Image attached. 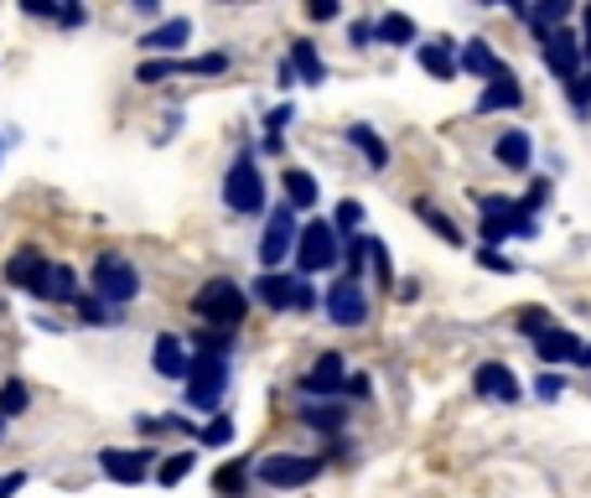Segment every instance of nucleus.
I'll return each instance as SVG.
<instances>
[{
	"label": "nucleus",
	"instance_id": "nucleus-1",
	"mask_svg": "<svg viewBox=\"0 0 591 498\" xmlns=\"http://www.w3.org/2000/svg\"><path fill=\"white\" fill-rule=\"evenodd\" d=\"M192 311H197L208 328L234 332L239 322H244V311H249V291H244L239 281H229V276H214V281L192 296Z\"/></svg>",
	"mask_w": 591,
	"mask_h": 498
},
{
	"label": "nucleus",
	"instance_id": "nucleus-2",
	"mask_svg": "<svg viewBox=\"0 0 591 498\" xmlns=\"http://www.w3.org/2000/svg\"><path fill=\"white\" fill-rule=\"evenodd\" d=\"M141 296V270L125 260V255H115V250H104L94 260V302H104V307H130Z\"/></svg>",
	"mask_w": 591,
	"mask_h": 498
},
{
	"label": "nucleus",
	"instance_id": "nucleus-3",
	"mask_svg": "<svg viewBox=\"0 0 591 498\" xmlns=\"http://www.w3.org/2000/svg\"><path fill=\"white\" fill-rule=\"evenodd\" d=\"M296 265H301V276H322V270H337L343 265V239L332 234L327 218H311L307 229H296Z\"/></svg>",
	"mask_w": 591,
	"mask_h": 498
},
{
	"label": "nucleus",
	"instance_id": "nucleus-4",
	"mask_svg": "<svg viewBox=\"0 0 591 498\" xmlns=\"http://www.w3.org/2000/svg\"><path fill=\"white\" fill-rule=\"evenodd\" d=\"M188 405L192 410H218L223 390H229V358H197L188 354Z\"/></svg>",
	"mask_w": 591,
	"mask_h": 498
},
{
	"label": "nucleus",
	"instance_id": "nucleus-5",
	"mask_svg": "<svg viewBox=\"0 0 591 498\" xmlns=\"http://www.w3.org/2000/svg\"><path fill=\"white\" fill-rule=\"evenodd\" d=\"M223 203H229L234 214H244V218L265 214V177H260V166L249 162V156H239V162L229 166V177H223Z\"/></svg>",
	"mask_w": 591,
	"mask_h": 498
},
{
	"label": "nucleus",
	"instance_id": "nucleus-6",
	"mask_svg": "<svg viewBox=\"0 0 591 498\" xmlns=\"http://www.w3.org/2000/svg\"><path fill=\"white\" fill-rule=\"evenodd\" d=\"M317 473H322V462H317V457H301V451H270V457L255 462V477L270 483V488H301V483H311Z\"/></svg>",
	"mask_w": 591,
	"mask_h": 498
},
{
	"label": "nucleus",
	"instance_id": "nucleus-7",
	"mask_svg": "<svg viewBox=\"0 0 591 498\" xmlns=\"http://www.w3.org/2000/svg\"><path fill=\"white\" fill-rule=\"evenodd\" d=\"M291 250H296V214L281 203V208H270L265 234H260V270L265 276H275V265L291 260Z\"/></svg>",
	"mask_w": 591,
	"mask_h": 498
},
{
	"label": "nucleus",
	"instance_id": "nucleus-8",
	"mask_svg": "<svg viewBox=\"0 0 591 498\" xmlns=\"http://www.w3.org/2000/svg\"><path fill=\"white\" fill-rule=\"evenodd\" d=\"M540 58H544V68L555 73L561 84H570V78H581V73H587V68H581V63H587V58H581V37H576L570 26L540 37Z\"/></svg>",
	"mask_w": 591,
	"mask_h": 498
},
{
	"label": "nucleus",
	"instance_id": "nucleus-9",
	"mask_svg": "<svg viewBox=\"0 0 591 498\" xmlns=\"http://www.w3.org/2000/svg\"><path fill=\"white\" fill-rule=\"evenodd\" d=\"M327 317L337 322V328H363L369 322V291H363V281H343L327 285Z\"/></svg>",
	"mask_w": 591,
	"mask_h": 498
},
{
	"label": "nucleus",
	"instance_id": "nucleus-10",
	"mask_svg": "<svg viewBox=\"0 0 591 498\" xmlns=\"http://www.w3.org/2000/svg\"><path fill=\"white\" fill-rule=\"evenodd\" d=\"M99 473L110 483H145L156 473V451H125V447H104L99 451Z\"/></svg>",
	"mask_w": 591,
	"mask_h": 498
},
{
	"label": "nucleus",
	"instance_id": "nucleus-11",
	"mask_svg": "<svg viewBox=\"0 0 591 498\" xmlns=\"http://www.w3.org/2000/svg\"><path fill=\"white\" fill-rule=\"evenodd\" d=\"M473 390L477 400H498V405H519L524 400V384L509 363H477L473 369Z\"/></svg>",
	"mask_w": 591,
	"mask_h": 498
},
{
	"label": "nucleus",
	"instance_id": "nucleus-12",
	"mask_svg": "<svg viewBox=\"0 0 591 498\" xmlns=\"http://www.w3.org/2000/svg\"><path fill=\"white\" fill-rule=\"evenodd\" d=\"M229 68V52H208V58H156V63H141V73H136V84H162V78H177V73H223Z\"/></svg>",
	"mask_w": 591,
	"mask_h": 498
},
{
	"label": "nucleus",
	"instance_id": "nucleus-13",
	"mask_svg": "<svg viewBox=\"0 0 591 498\" xmlns=\"http://www.w3.org/2000/svg\"><path fill=\"white\" fill-rule=\"evenodd\" d=\"M348 384V363H343V354H322L317 363H311L307 374H301V395H337Z\"/></svg>",
	"mask_w": 591,
	"mask_h": 498
},
{
	"label": "nucleus",
	"instance_id": "nucleus-14",
	"mask_svg": "<svg viewBox=\"0 0 591 498\" xmlns=\"http://www.w3.org/2000/svg\"><path fill=\"white\" fill-rule=\"evenodd\" d=\"M457 73H473L483 84H493V78L509 73V63H503L488 42H457Z\"/></svg>",
	"mask_w": 591,
	"mask_h": 498
},
{
	"label": "nucleus",
	"instance_id": "nucleus-15",
	"mask_svg": "<svg viewBox=\"0 0 591 498\" xmlns=\"http://www.w3.org/2000/svg\"><path fill=\"white\" fill-rule=\"evenodd\" d=\"M535 354H540L544 363H576V358H581V332L550 322V328L535 337Z\"/></svg>",
	"mask_w": 591,
	"mask_h": 498
},
{
	"label": "nucleus",
	"instance_id": "nucleus-16",
	"mask_svg": "<svg viewBox=\"0 0 591 498\" xmlns=\"http://www.w3.org/2000/svg\"><path fill=\"white\" fill-rule=\"evenodd\" d=\"M281 188H285V208H291V214H311V208H317V197H322L317 177H311V171H301V166H285V171H281Z\"/></svg>",
	"mask_w": 591,
	"mask_h": 498
},
{
	"label": "nucleus",
	"instance_id": "nucleus-17",
	"mask_svg": "<svg viewBox=\"0 0 591 498\" xmlns=\"http://www.w3.org/2000/svg\"><path fill=\"white\" fill-rule=\"evenodd\" d=\"M151 363H156L162 380H188V348H182V337H177V332H162L156 348H151Z\"/></svg>",
	"mask_w": 591,
	"mask_h": 498
},
{
	"label": "nucleus",
	"instance_id": "nucleus-18",
	"mask_svg": "<svg viewBox=\"0 0 591 498\" xmlns=\"http://www.w3.org/2000/svg\"><path fill=\"white\" fill-rule=\"evenodd\" d=\"M524 104V89L514 73H503V78H493L483 94H477V115H498V110H519Z\"/></svg>",
	"mask_w": 591,
	"mask_h": 498
},
{
	"label": "nucleus",
	"instance_id": "nucleus-19",
	"mask_svg": "<svg viewBox=\"0 0 591 498\" xmlns=\"http://www.w3.org/2000/svg\"><path fill=\"white\" fill-rule=\"evenodd\" d=\"M188 42H192V22H188V16H171V22L151 26V31L141 37L145 52H182Z\"/></svg>",
	"mask_w": 591,
	"mask_h": 498
},
{
	"label": "nucleus",
	"instance_id": "nucleus-20",
	"mask_svg": "<svg viewBox=\"0 0 591 498\" xmlns=\"http://www.w3.org/2000/svg\"><path fill=\"white\" fill-rule=\"evenodd\" d=\"M493 156H498V166H509V171H529V166H535V141H529L524 130H503L493 141Z\"/></svg>",
	"mask_w": 591,
	"mask_h": 498
},
{
	"label": "nucleus",
	"instance_id": "nucleus-21",
	"mask_svg": "<svg viewBox=\"0 0 591 498\" xmlns=\"http://www.w3.org/2000/svg\"><path fill=\"white\" fill-rule=\"evenodd\" d=\"M31 296H42V302H78L83 291H78V276H73L68 265H48L42 281L31 285Z\"/></svg>",
	"mask_w": 591,
	"mask_h": 498
},
{
	"label": "nucleus",
	"instance_id": "nucleus-22",
	"mask_svg": "<svg viewBox=\"0 0 591 498\" xmlns=\"http://www.w3.org/2000/svg\"><path fill=\"white\" fill-rule=\"evenodd\" d=\"M421 31H415V22L404 16V11H384L374 22V48H410Z\"/></svg>",
	"mask_w": 591,
	"mask_h": 498
},
{
	"label": "nucleus",
	"instance_id": "nucleus-23",
	"mask_svg": "<svg viewBox=\"0 0 591 498\" xmlns=\"http://www.w3.org/2000/svg\"><path fill=\"white\" fill-rule=\"evenodd\" d=\"M415 58H421V68H426L431 78H441V84H447V78H457V42H451V37L421 42V52H415Z\"/></svg>",
	"mask_w": 591,
	"mask_h": 498
},
{
	"label": "nucleus",
	"instance_id": "nucleus-24",
	"mask_svg": "<svg viewBox=\"0 0 591 498\" xmlns=\"http://www.w3.org/2000/svg\"><path fill=\"white\" fill-rule=\"evenodd\" d=\"M291 73L301 78V84H327V63H322V52H317V42H291Z\"/></svg>",
	"mask_w": 591,
	"mask_h": 498
},
{
	"label": "nucleus",
	"instance_id": "nucleus-25",
	"mask_svg": "<svg viewBox=\"0 0 591 498\" xmlns=\"http://www.w3.org/2000/svg\"><path fill=\"white\" fill-rule=\"evenodd\" d=\"M42 270H48L42 250H22V255H11V260H5V281H11V285H26V291H31V285L42 281Z\"/></svg>",
	"mask_w": 591,
	"mask_h": 498
},
{
	"label": "nucleus",
	"instance_id": "nucleus-26",
	"mask_svg": "<svg viewBox=\"0 0 591 498\" xmlns=\"http://www.w3.org/2000/svg\"><path fill=\"white\" fill-rule=\"evenodd\" d=\"M301 421H307L311 431H322V436H337L343 421H348V410L332 405V400H311V405H301Z\"/></svg>",
	"mask_w": 591,
	"mask_h": 498
},
{
	"label": "nucleus",
	"instance_id": "nucleus-27",
	"mask_svg": "<svg viewBox=\"0 0 591 498\" xmlns=\"http://www.w3.org/2000/svg\"><path fill=\"white\" fill-rule=\"evenodd\" d=\"M249 291H255V302H260V307H270V311H291V281H285V276H265V270H260Z\"/></svg>",
	"mask_w": 591,
	"mask_h": 498
},
{
	"label": "nucleus",
	"instance_id": "nucleus-28",
	"mask_svg": "<svg viewBox=\"0 0 591 498\" xmlns=\"http://www.w3.org/2000/svg\"><path fill=\"white\" fill-rule=\"evenodd\" d=\"M348 141L363 151V162L374 166V171H384V166H389V145L374 136V125H348Z\"/></svg>",
	"mask_w": 591,
	"mask_h": 498
},
{
	"label": "nucleus",
	"instance_id": "nucleus-29",
	"mask_svg": "<svg viewBox=\"0 0 591 498\" xmlns=\"http://www.w3.org/2000/svg\"><path fill=\"white\" fill-rule=\"evenodd\" d=\"M410 208H415V218H421L426 229H436V234L447 239V244H462V229H457V224H451L447 214H436V203H426V197H415Z\"/></svg>",
	"mask_w": 591,
	"mask_h": 498
},
{
	"label": "nucleus",
	"instance_id": "nucleus-30",
	"mask_svg": "<svg viewBox=\"0 0 591 498\" xmlns=\"http://www.w3.org/2000/svg\"><path fill=\"white\" fill-rule=\"evenodd\" d=\"M327 224L337 239H358V229H363V203H358V197H343V203H337V218H327Z\"/></svg>",
	"mask_w": 591,
	"mask_h": 498
},
{
	"label": "nucleus",
	"instance_id": "nucleus-31",
	"mask_svg": "<svg viewBox=\"0 0 591 498\" xmlns=\"http://www.w3.org/2000/svg\"><path fill=\"white\" fill-rule=\"evenodd\" d=\"M192 462H197L192 451H171L162 468H156V483H162V488H177V483H182V477L192 473Z\"/></svg>",
	"mask_w": 591,
	"mask_h": 498
},
{
	"label": "nucleus",
	"instance_id": "nucleus-32",
	"mask_svg": "<svg viewBox=\"0 0 591 498\" xmlns=\"http://www.w3.org/2000/svg\"><path fill=\"white\" fill-rule=\"evenodd\" d=\"M26 405H31V390H26L22 380L0 384V421H5V416H22Z\"/></svg>",
	"mask_w": 591,
	"mask_h": 498
},
{
	"label": "nucleus",
	"instance_id": "nucleus-33",
	"mask_svg": "<svg viewBox=\"0 0 591 498\" xmlns=\"http://www.w3.org/2000/svg\"><path fill=\"white\" fill-rule=\"evenodd\" d=\"M514 328H519L524 337H529V343H535V337H540V332L550 328V311H544V307H524L519 317H514Z\"/></svg>",
	"mask_w": 591,
	"mask_h": 498
},
{
	"label": "nucleus",
	"instance_id": "nucleus-34",
	"mask_svg": "<svg viewBox=\"0 0 591 498\" xmlns=\"http://www.w3.org/2000/svg\"><path fill=\"white\" fill-rule=\"evenodd\" d=\"M566 94H570V110H576V115H591V73H581V78H570V84H566Z\"/></svg>",
	"mask_w": 591,
	"mask_h": 498
},
{
	"label": "nucleus",
	"instance_id": "nucleus-35",
	"mask_svg": "<svg viewBox=\"0 0 591 498\" xmlns=\"http://www.w3.org/2000/svg\"><path fill=\"white\" fill-rule=\"evenodd\" d=\"M291 115H296V110H291V104H281L275 115L265 119V145H270V151H281V130L291 125Z\"/></svg>",
	"mask_w": 591,
	"mask_h": 498
},
{
	"label": "nucleus",
	"instance_id": "nucleus-36",
	"mask_svg": "<svg viewBox=\"0 0 591 498\" xmlns=\"http://www.w3.org/2000/svg\"><path fill=\"white\" fill-rule=\"evenodd\" d=\"M203 442H208V447H229V442H234V421H229V416H214V421L203 426Z\"/></svg>",
	"mask_w": 591,
	"mask_h": 498
},
{
	"label": "nucleus",
	"instance_id": "nucleus-37",
	"mask_svg": "<svg viewBox=\"0 0 591 498\" xmlns=\"http://www.w3.org/2000/svg\"><path fill=\"white\" fill-rule=\"evenodd\" d=\"M317 307V285L311 281H291V311H311Z\"/></svg>",
	"mask_w": 591,
	"mask_h": 498
},
{
	"label": "nucleus",
	"instance_id": "nucleus-38",
	"mask_svg": "<svg viewBox=\"0 0 591 498\" xmlns=\"http://www.w3.org/2000/svg\"><path fill=\"white\" fill-rule=\"evenodd\" d=\"M78 317L83 322H115V311L104 307V302H94V296H78Z\"/></svg>",
	"mask_w": 591,
	"mask_h": 498
},
{
	"label": "nucleus",
	"instance_id": "nucleus-39",
	"mask_svg": "<svg viewBox=\"0 0 591 498\" xmlns=\"http://www.w3.org/2000/svg\"><path fill=\"white\" fill-rule=\"evenodd\" d=\"M369 260H374L378 281H384V285H395V270H389V250H384V244H378V239H369Z\"/></svg>",
	"mask_w": 591,
	"mask_h": 498
},
{
	"label": "nucleus",
	"instance_id": "nucleus-40",
	"mask_svg": "<svg viewBox=\"0 0 591 498\" xmlns=\"http://www.w3.org/2000/svg\"><path fill=\"white\" fill-rule=\"evenodd\" d=\"M239 483H244V462H234V468H218V477H214L218 494H239Z\"/></svg>",
	"mask_w": 591,
	"mask_h": 498
},
{
	"label": "nucleus",
	"instance_id": "nucleus-41",
	"mask_svg": "<svg viewBox=\"0 0 591 498\" xmlns=\"http://www.w3.org/2000/svg\"><path fill=\"white\" fill-rule=\"evenodd\" d=\"M535 395H540V400H561V395H566V374H540Z\"/></svg>",
	"mask_w": 591,
	"mask_h": 498
},
{
	"label": "nucleus",
	"instance_id": "nucleus-42",
	"mask_svg": "<svg viewBox=\"0 0 591 498\" xmlns=\"http://www.w3.org/2000/svg\"><path fill=\"white\" fill-rule=\"evenodd\" d=\"M348 42H354V48H374V22H354Z\"/></svg>",
	"mask_w": 591,
	"mask_h": 498
},
{
	"label": "nucleus",
	"instance_id": "nucleus-43",
	"mask_svg": "<svg viewBox=\"0 0 591 498\" xmlns=\"http://www.w3.org/2000/svg\"><path fill=\"white\" fill-rule=\"evenodd\" d=\"M477 260L488 265V270H498V276H509V270H514V260H503L498 250H477Z\"/></svg>",
	"mask_w": 591,
	"mask_h": 498
},
{
	"label": "nucleus",
	"instance_id": "nucleus-44",
	"mask_svg": "<svg viewBox=\"0 0 591 498\" xmlns=\"http://www.w3.org/2000/svg\"><path fill=\"white\" fill-rule=\"evenodd\" d=\"M22 488H26V473H5V477H0V498L22 494Z\"/></svg>",
	"mask_w": 591,
	"mask_h": 498
},
{
	"label": "nucleus",
	"instance_id": "nucleus-45",
	"mask_svg": "<svg viewBox=\"0 0 591 498\" xmlns=\"http://www.w3.org/2000/svg\"><path fill=\"white\" fill-rule=\"evenodd\" d=\"M576 37H581V58L591 63V5L581 11V31H576Z\"/></svg>",
	"mask_w": 591,
	"mask_h": 498
},
{
	"label": "nucleus",
	"instance_id": "nucleus-46",
	"mask_svg": "<svg viewBox=\"0 0 591 498\" xmlns=\"http://www.w3.org/2000/svg\"><path fill=\"white\" fill-rule=\"evenodd\" d=\"M57 22H63V26H83V5H57Z\"/></svg>",
	"mask_w": 591,
	"mask_h": 498
},
{
	"label": "nucleus",
	"instance_id": "nucleus-47",
	"mask_svg": "<svg viewBox=\"0 0 591 498\" xmlns=\"http://www.w3.org/2000/svg\"><path fill=\"white\" fill-rule=\"evenodd\" d=\"M307 16H311V22H332V16H337V5H327V0H322V5H307Z\"/></svg>",
	"mask_w": 591,
	"mask_h": 498
},
{
	"label": "nucleus",
	"instance_id": "nucleus-48",
	"mask_svg": "<svg viewBox=\"0 0 591 498\" xmlns=\"http://www.w3.org/2000/svg\"><path fill=\"white\" fill-rule=\"evenodd\" d=\"M576 363H587L591 369V343H581V358H576Z\"/></svg>",
	"mask_w": 591,
	"mask_h": 498
},
{
	"label": "nucleus",
	"instance_id": "nucleus-49",
	"mask_svg": "<svg viewBox=\"0 0 591 498\" xmlns=\"http://www.w3.org/2000/svg\"><path fill=\"white\" fill-rule=\"evenodd\" d=\"M0 431H5V421H0Z\"/></svg>",
	"mask_w": 591,
	"mask_h": 498
}]
</instances>
